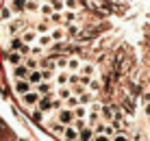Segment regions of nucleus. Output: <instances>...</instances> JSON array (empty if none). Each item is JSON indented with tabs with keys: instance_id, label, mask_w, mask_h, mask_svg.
I'll use <instances>...</instances> for the list:
<instances>
[{
	"instance_id": "obj_15",
	"label": "nucleus",
	"mask_w": 150,
	"mask_h": 141,
	"mask_svg": "<svg viewBox=\"0 0 150 141\" xmlns=\"http://www.w3.org/2000/svg\"><path fill=\"white\" fill-rule=\"evenodd\" d=\"M91 137H94V128L85 126L83 130H79V139L81 141H91Z\"/></svg>"
},
{
	"instance_id": "obj_23",
	"label": "nucleus",
	"mask_w": 150,
	"mask_h": 141,
	"mask_svg": "<svg viewBox=\"0 0 150 141\" xmlns=\"http://www.w3.org/2000/svg\"><path fill=\"white\" fill-rule=\"evenodd\" d=\"M48 2H50V7H52L54 9V11H65V4H63V0H48Z\"/></svg>"
},
{
	"instance_id": "obj_18",
	"label": "nucleus",
	"mask_w": 150,
	"mask_h": 141,
	"mask_svg": "<svg viewBox=\"0 0 150 141\" xmlns=\"http://www.w3.org/2000/svg\"><path fill=\"white\" fill-rule=\"evenodd\" d=\"M68 82H70V74H68L65 70H61L59 74H57V85L63 87V85H68Z\"/></svg>"
},
{
	"instance_id": "obj_10",
	"label": "nucleus",
	"mask_w": 150,
	"mask_h": 141,
	"mask_svg": "<svg viewBox=\"0 0 150 141\" xmlns=\"http://www.w3.org/2000/svg\"><path fill=\"white\" fill-rule=\"evenodd\" d=\"M26 80L30 82V85H39L44 78H41V70H30L28 72V76H26Z\"/></svg>"
},
{
	"instance_id": "obj_22",
	"label": "nucleus",
	"mask_w": 150,
	"mask_h": 141,
	"mask_svg": "<svg viewBox=\"0 0 150 141\" xmlns=\"http://www.w3.org/2000/svg\"><path fill=\"white\" fill-rule=\"evenodd\" d=\"M81 72H83V76H94L96 67L91 65V63H85V65H81Z\"/></svg>"
},
{
	"instance_id": "obj_12",
	"label": "nucleus",
	"mask_w": 150,
	"mask_h": 141,
	"mask_svg": "<svg viewBox=\"0 0 150 141\" xmlns=\"http://www.w3.org/2000/svg\"><path fill=\"white\" fill-rule=\"evenodd\" d=\"M7 59H9V63H11V65L15 67V65H20V63L24 61V54H20V52L11 50V52H9V56H7Z\"/></svg>"
},
{
	"instance_id": "obj_3",
	"label": "nucleus",
	"mask_w": 150,
	"mask_h": 141,
	"mask_svg": "<svg viewBox=\"0 0 150 141\" xmlns=\"http://www.w3.org/2000/svg\"><path fill=\"white\" fill-rule=\"evenodd\" d=\"M52 93H48V96H41L39 98V102H37V111L41 113H46V111H52Z\"/></svg>"
},
{
	"instance_id": "obj_21",
	"label": "nucleus",
	"mask_w": 150,
	"mask_h": 141,
	"mask_svg": "<svg viewBox=\"0 0 150 141\" xmlns=\"http://www.w3.org/2000/svg\"><path fill=\"white\" fill-rule=\"evenodd\" d=\"M76 22V11H65L63 13V24H74Z\"/></svg>"
},
{
	"instance_id": "obj_30",
	"label": "nucleus",
	"mask_w": 150,
	"mask_h": 141,
	"mask_svg": "<svg viewBox=\"0 0 150 141\" xmlns=\"http://www.w3.org/2000/svg\"><path fill=\"white\" fill-rule=\"evenodd\" d=\"M57 67H59V70H65V67H68V59H65V56H59V59H57Z\"/></svg>"
},
{
	"instance_id": "obj_31",
	"label": "nucleus",
	"mask_w": 150,
	"mask_h": 141,
	"mask_svg": "<svg viewBox=\"0 0 150 141\" xmlns=\"http://www.w3.org/2000/svg\"><path fill=\"white\" fill-rule=\"evenodd\" d=\"M2 20H4V22H9V20H11V9H9V7L2 9Z\"/></svg>"
},
{
	"instance_id": "obj_11",
	"label": "nucleus",
	"mask_w": 150,
	"mask_h": 141,
	"mask_svg": "<svg viewBox=\"0 0 150 141\" xmlns=\"http://www.w3.org/2000/svg\"><path fill=\"white\" fill-rule=\"evenodd\" d=\"M35 41H37V44H39V48H50V46H52L54 44V41H52V37H50V35H37V39H35Z\"/></svg>"
},
{
	"instance_id": "obj_27",
	"label": "nucleus",
	"mask_w": 150,
	"mask_h": 141,
	"mask_svg": "<svg viewBox=\"0 0 150 141\" xmlns=\"http://www.w3.org/2000/svg\"><path fill=\"white\" fill-rule=\"evenodd\" d=\"M65 104H68V109H76L81 102H79V98H76V96H70L68 100H65Z\"/></svg>"
},
{
	"instance_id": "obj_28",
	"label": "nucleus",
	"mask_w": 150,
	"mask_h": 141,
	"mask_svg": "<svg viewBox=\"0 0 150 141\" xmlns=\"http://www.w3.org/2000/svg\"><path fill=\"white\" fill-rule=\"evenodd\" d=\"M24 65H26L28 70H37V65H39V63L33 59V56H28V59H24Z\"/></svg>"
},
{
	"instance_id": "obj_7",
	"label": "nucleus",
	"mask_w": 150,
	"mask_h": 141,
	"mask_svg": "<svg viewBox=\"0 0 150 141\" xmlns=\"http://www.w3.org/2000/svg\"><path fill=\"white\" fill-rule=\"evenodd\" d=\"M63 139L65 141H76L79 139V130H76L74 126H65L63 128Z\"/></svg>"
},
{
	"instance_id": "obj_5",
	"label": "nucleus",
	"mask_w": 150,
	"mask_h": 141,
	"mask_svg": "<svg viewBox=\"0 0 150 141\" xmlns=\"http://www.w3.org/2000/svg\"><path fill=\"white\" fill-rule=\"evenodd\" d=\"M9 9H11V13L22 15L26 11V0H9Z\"/></svg>"
},
{
	"instance_id": "obj_25",
	"label": "nucleus",
	"mask_w": 150,
	"mask_h": 141,
	"mask_svg": "<svg viewBox=\"0 0 150 141\" xmlns=\"http://www.w3.org/2000/svg\"><path fill=\"white\" fill-rule=\"evenodd\" d=\"M48 28H50V22H39L37 26H35V30H37L39 35H44V33H48Z\"/></svg>"
},
{
	"instance_id": "obj_37",
	"label": "nucleus",
	"mask_w": 150,
	"mask_h": 141,
	"mask_svg": "<svg viewBox=\"0 0 150 141\" xmlns=\"http://www.w3.org/2000/svg\"><path fill=\"white\" fill-rule=\"evenodd\" d=\"M148 141H150V137H148Z\"/></svg>"
},
{
	"instance_id": "obj_26",
	"label": "nucleus",
	"mask_w": 150,
	"mask_h": 141,
	"mask_svg": "<svg viewBox=\"0 0 150 141\" xmlns=\"http://www.w3.org/2000/svg\"><path fill=\"white\" fill-rule=\"evenodd\" d=\"M50 37H52V41H61L65 37V30L63 28H57V30H52V35H50Z\"/></svg>"
},
{
	"instance_id": "obj_2",
	"label": "nucleus",
	"mask_w": 150,
	"mask_h": 141,
	"mask_svg": "<svg viewBox=\"0 0 150 141\" xmlns=\"http://www.w3.org/2000/svg\"><path fill=\"white\" fill-rule=\"evenodd\" d=\"M74 111L72 109H59V113H57V122L63 124V126H72L74 124Z\"/></svg>"
},
{
	"instance_id": "obj_9",
	"label": "nucleus",
	"mask_w": 150,
	"mask_h": 141,
	"mask_svg": "<svg viewBox=\"0 0 150 141\" xmlns=\"http://www.w3.org/2000/svg\"><path fill=\"white\" fill-rule=\"evenodd\" d=\"M28 72H30V70H28V67L24 65V63H20V65H15V67H13V76L18 78V80H20V78H26V76H28Z\"/></svg>"
},
{
	"instance_id": "obj_13",
	"label": "nucleus",
	"mask_w": 150,
	"mask_h": 141,
	"mask_svg": "<svg viewBox=\"0 0 150 141\" xmlns=\"http://www.w3.org/2000/svg\"><path fill=\"white\" fill-rule=\"evenodd\" d=\"M52 91V85H50V80H41L37 85V93L39 96H48V93Z\"/></svg>"
},
{
	"instance_id": "obj_20",
	"label": "nucleus",
	"mask_w": 150,
	"mask_h": 141,
	"mask_svg": "<svg viewBox=\"0 0 150 141\" xmlns=\"http://www.w3.org/2000/svg\"><path fill=\"white\" fill-rule=\"evenodd\" d=\"M72 96V89H68V87H59V91H57V98H59V100H68V98Z\"/></svg>"
},
{
	"instance_id": "obj_34",
	"label": "nucleus",
	"mask_w": 150,
	"mask_h": 141,
	"mask_svg": "<svg viewBox=\"0 0 150 141\" xmlns=\"http://www.w3.org/2000/svg\"><path fill=\"white\" fill-rule=\"evenodd\" d=\"M94 141H109V137H107V135H96Z\"/></svg>"
},
{
	"instance_id": "obj_16",
	"label": "nucleus",
	"mask_w": 150,
	"mask_h": 141,
	"mask_svg": "<svg viewBox=\"0 0 150 141\" xmlns=\"http://www.w3.org/2000/svg\"><path fill=\"white\" fill-rule=\"evenodd\" d=\"M122 106H124V111H126L128 115H133L137 104H135V100H133V98H124V104H122Z\"/></svg>"
},
{
	"instance_id": "obj_14",
	"label": "nucleus",
	"mask_w": 150,
	"mask_h": 141,
	"mask_svg": "<svg viewBox=\"0 0 150 141\" xmlns=\"http://www.w3.org/2000/svg\"><path fill=\"white\" fill-rule=\"evenodd\" d=\"M37 13H39V15H48V18H50V15L54 13V9L50 7L48 0H44V2H39V11H37Z\"/></svg>"
},
{
	"instance_id": "obj_8",
	"label": "nucleus",
	"mask_w": 150,
	"mask_h": 141,
	"mask_svg": "<svg viewBox=\"0 0 150 141\" xmlns=\"http://www.w3.org/2000/svg\"><path fill=\"white\" fill-rule=\"evenodd\" d=\"M37 35H39L37 30H33V28H26L22 35H20V37H22V41H24V44H33V41L37 39Z\"/></svg>"
},
{
	"instance_id": "obj_36",
	"label": "nucleus",
	"mask_w": 150,
	"mask_h": 141,
	"mask_svg": "<svg viewBox=\"0 0 150 141\" xmlns=\"http://www.w3.org/2000/svg\"><path fill=\"white\" fill-rule=\"evenodd\" d=\"M144 111H146V115L150 117V102H146V106H144Z\"/></svg>"
},
{
	"instance_id": "obj_1",
	"label": "nucleus",
	"mask_w": 150,
	"mask_h": 141,
	"mask_svg": "<svg viewBox=\"0 0 150 141\" xmlns=\"http://www.w3.org/2000/svg\"><path fill=\"white\" fill-rule=\"evenodd\" d=\"M7 30H9V35L18 37L20 33H24V30H26V20H24V18H15V20H9V24H7Z\"/></svg>"
},
{
	"instance_id": "obj_35",
	"label": "nucleus",
	"mask_w": 150,
	"mask_h": 141,
	"mask_svg": "<svg viewBox=\"0 0 150 141\" xmlns=\"http://www.w3.org/2000/svg\"><path fill=\"white\" fill-rule=\"evenodd\" d=\"M4 135H7V126H4V124L0 122V137H4Z\"/></svg>"
},
{
	"instance_id": "obj_4",
	"label": "nucleus",
	"mask_w": 150,
	"mask_h": 141,
	"mask_svg": "<svg viewBox=\"0 0 150 141\" xmlns=\"http://www.w3.org/2000/svg\"><path fill=\"white\" fill-rule=\"evenodd\" d=\"M39 93L37 91H33V89H30L28 93H24V96H22V104H24V106H37V102H39Z\"/></svg>"
},
{
	"instance_id": "obj_24",
	"label": "nucleus",
	"mask_w": 150,
	"mask_h": 141,
	"mask_svg": "<svg viewBox=\"0 0 150 141\" xmlns=\"http://www.w3.org/2000/svg\"><path fill=\"white\" fill-rule=\"evenodd\" d=\"M26 11L37 13L39 11V2H37V0H26Z\"/></svg>"
},
{
	"instance_id": "obj_29",
	"label": "nucleus",
	"mask_w": 150,
	"mask_h": 141,
	"mask_svg": "<svg viewBox=\"0 0 150 141\" xmlns=\"http://www.w3.org/2000/svg\"><path fill=\"white\" fill-rule=\"evenodd\" d=\"M87 122H89V126H96V124L100 122V115H98V113L94 111V113H91L89 117H87Z\"/></svg>"
},
{
	"instance_id": "obj_6",
	"label": "nucleus",
	"mask_w": 150,
	"mask_h": 141,
	"mask_svg": "<svg viewBox=\"0 0 150 141\" xmlns=\"http://www.w3.org/2000/svg\"><path fill=\"white\" fill-rule=\"evenodd\" d=\"M33 89V85L26 80V78H20V80H15V91L20 93V96H24V93H28Z\"/></svg>"
},
{
	"instance_id": "obj_17",
	"label": "nucleus",
	"mask_w": 150,
	"mask_h": 141,
	"mask_svg": "<svg viewBox=\"0 0 150 141\" xmlns=\"http://www.w3.org/2000/svg\"><path fill=\"white\" fill-rule=\"evenodd\" d=\"M81 59H76V56H72V59H68V67L65 70H70V72H79L81 70Z\"/></svg>"
},
{
	"instance_id": "obj_33",
	"label": "nucleus",
	"mask_w": 150,
	"mask_h": 141,
	"mask_svg": "<svg viewBox=\"0 0 150 141\" xmlns=\"http://www.w3.org/2000/svg\"><path fill=\"white\" fill-rule=\"evenodd\" d=\"M113 141H128V137L122 135V133H115V135H113Z\"/></svg>"
},
{
	"instance_id": "obj_19",
	"label": "nucleus",
	"mask_w": 150,
	"mask_h": 141,
	"mask_svg": "<svg viewBox=\"0 0 150 141\" xmlns=\"http://www.w3.org/2000/svg\"><path fill=\"white\" fill-rule=\"evenodd\" d=\"M74 117L76 119H85L87 117V106H85V104H79V106L74 109Z\"/></svg>"
},
{
	"instance_id": "obj_32",
	"label": "nucleus",
	"mask_w": 150,
	"mask_h": 141,
	"mask_svg": "<svg viewBox=\"0 0 150 141\" xmlns=\"http://www.w3.org/2000/svg\"><path fill=\"white\" fill-rule=\"evenodd\" d=\"M87 87H89L91 91H98V89H100V82H98V80H89V85H87Z\"/></svg>"
}]
</instances>
